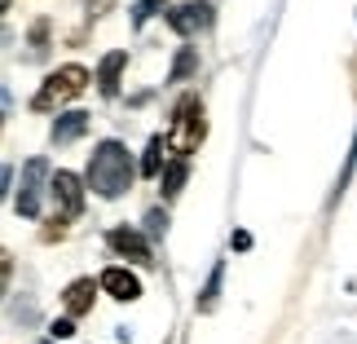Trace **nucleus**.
Returning a JSON list of instances; mask_svg holds the SVG:
<instances>
[{"mask_svg":"<svg viewBox=\"0 0 357 344\" xmlns=\"http://www.w3.org/2000/svg\"><path fill=\"white\" fill-rule=\"evenodd\" d=\"M163 150H168V137L155 133L150 137V146H146V159H142V177H163Z\"/></svg>","mask_w":357,"mask_h":344,"instance_id":"4468645a","label":"nucleus"},{"mask_svg":"<svg viewBox=\"0 0 357 344\" xmlns=\"http://www.w3.org/2000/svg\"><path fill=\"white\" fill-rule=\"evenodd\" d=\"M106 243H111V252L123 256V260L155 265V247H150L146 230H137V225H111V230H106Z\"/></svg>","mask_w":357,"mask_h":344,"instance_id":"423d86ee","label":"nucleus"},{"mask_svg":"<svg viewBox=\"0 0 357 344\" xmlns=\"http://www.w3.org/2000/svg\"><path fill=\"white\" fill-rule=\"evenodd\" d=\"M71 336H75V322L71 318H58V322L49 327V340H71Z\"/></svg>","mask_w":357,"mask_h":344,"instance_id":"f3484780","label":"nucleus"},{"mask_svg":"<svg viewBox=\"0 0 357 344\" xmlns=\"http://www.w3.org/2000/svg\"><path fill=\"white\" fill-rule=\"evenodd\" d=\"M89 71L79 62H66V66H58V71H49L45 75V84L36 89V98H31V111H58V106H66V102H75L79 93L89 89Z\"/></svg>","mask_w":357,"mask_h":344,"instance_id":"7ed1b4c3","label":"nucleus"},{"mask_svg":"<svg viewBox=\"0 0 357 344\" xmlns=\"http://www.w3.org/2000/svg\"><path fill=\"white\" fill-rule=\"evenodd\" d=\"M353 172H357V142H353V155H349V168H344V177L335 181V195H344V181H349Z\"/></svg>","mask_w":357,"mask_h":344,"instance_id":"a211bd4d","label":"nucleus"},{"mask_svg":"<svg viewBox=\"0 0 357 344\" xmlns=\"http://www.w3.org/2000/svg\"><path fill=\"white\" fill-rule=\"evenodd\" d=\"M128 66V49H115V53H106L102 66H98V89H102V98H115L119 93V71Z\"/></svg>","mask_w":357,"mask_h":344,"instance_id":"9b49d317","label":"nucleus"},{"mask_svg":"<svg viewBox=\"0 0 357 344\" xmlns=\"http://www.w3.org/2000/svg\"><path fill=\"white\" fill-rule=\"evenodd\" d=\"M212 5H208V0H185V5H172V9H163V22H168L172 27V31L176 36H199V31H208V27H212Z\"/></svg>","mask_w":357,"mask_h":344,"instance_id":"0eeeda50","label":"nucleus"},{"mask_svg":"<svg viewBox=\"0 0 357 344\" xmlns=\"http://www.w3.org/2000/svg\"><path fill=\"white\" fill-rule=\"evenodd\" d=\"M185 177H190V159H172L168 168H163V177H159V190H163V199H176V195H181Z\"/></svg>","mask_w":357,"mask_h":344,"instance_id":"ddd939ff","label":"nucleus"},{"mask_svg":"<svg viewBox=\"0 0 357 344\" xmlns=\"http://www.w3.org/2000/svg\"><path fill=\"white\" fill-rule=\"evenodd\" d=\"M221 283H225V260H216L212 274H208V283H203V292L195 296V313H212L216 309V300H221Z\"/></svg>","mask_w":357,"mask_h":344,"instance_id":"f8f14e48","label":"nucleus"},{"mask_svg":"<svg viewBox=\"0 0 357 344\" xmlns=\"http://www.w3.org/2000/svg\"><path fill=\"white\" fill-rule=\"evenodd\" d=\"M89 5H93V13H106V9L115 5V0H89Z\"/></svg>","mask_w":357,"mask_h":344,"instance_id":"aec40b11","label":"nucleus"},{"mask_svg":"<svg viewBox=\"0 0 357 344\" xmlns=\"http://www.w3.org/2000/svg\"><path fill=\"white\" fill-rule=\"evenodd\" d=\"M45 177H53L45 155L26 159V168H22V190H18V216H26V221H36V216H40V195H45Z\"/></svg>","mask_w":357,"mask_h":344,"instance_id":"39448f33","label":"nucleus"},{"mask_svg":"<svg viewBox=\"0 0 357 344\" xmlns=\"http://www.w3.org/2000/svg\"><path fill=\"white\" fill-rule=\"evenodd\" d=\"M102 292H111L115 300H123V305H132V300H142V278H137L132 269H123V265H111V269H102Z\"/></svg>","mask_w":357,"mask_h":344,"instance_id":"1a4fd4ad","label":"nucleus"},{"mask_svg":"<svg viewBox=\"0 0 357 344\" xmlns=\"http://www.w3.org/2000/svg\"><path fill=\"white\" fill-rule=\"evenodd\" d=\"M84 186L89 181H79V177L66 172V168H58L49 177V199H53V208H58V221H75V216L84 212Z\"/></svg>","mask_w":357,"mask_h":344,"instance_id":"20e7f679","label":"nucleus"},{"mask_svg":"<svg viewBox=\"0 0 357 344\" xmlns=\"http://www.w3.org/2000/svg\"><path fill=\"white\" fill-rule=\"evenodd\" d=\"M229 247H238V252H247V247H252V234H247V230H234V234H229Z\"/></svg>","mask_w":357,"mask_h":344,"instance_id":"6ab92c4d","label":"nucleus"},{"mask_svg":"<svg viewBox=\"0 0 357 344\" xmlns=\"http://www.w3.org/2000/svg\"><path fill=\"white\" fill-rule=\"evenodd\" d=\"M168 234V212L163 208H150L146 212V239H163Z\"/></svg>","mask_w":357,"mask_h":344,"instance_id":"dca6fc26","label":"nucleus"},{"mask_svg":"<svg viewBox=\"0 0 357 344\" xmlns=\"http://www.w3.org/2000/svg\"><path fill=\"white\" fill-rule=\"evenodd\" d=\"M84 133H89V115L84 111H58V119H53V128H49V142L53 146H71Z\"/></svg>","mask_w":357,"mask_h":344,"instance_id":"9d476101","label":"nucleus"},{"mask_svg":"<svg viewBox=\"0 0 357 344\" xmlns=\"http://www.w3.org/2000/svg\"><path fill=\"white\" fill-rule=\"evenodd\" d=\"M137 172H142V168L132 163L128 146H123V142H115V137H106V142H98V146H93L84 181H89V190H93L98 199H123V195H128V186H132V177H137Z\"/></svg>","mask_w":357,"mask_h":344,"instance_id":"f257e3e1","label":"nucleus"},{"mask_svg":"<svg viewBox=\"0 0 357 344\" xmlns=\"http://www.w3.org/2000/svg\"><path fill=\"white\" fill-rule=\"evenodd\" d=\"M203 137H208V124H203V102H199V93H185V98L176 102L172 128H168V150H172V159H190V155L203 146Z\"/></svg>","mask_w":357,"mask_h":344,"instance_id":"f03ea898","label":"nucleus"},{"mask_svg":"<svg viewBox=\"0 0 357 344\" xmlns=\"http://www.w3.org/2000/svg\"><path fill=\"white\" fill-rule=\"evenodd\" d=\"M195 71H199V49H181L176 62H172V71H168V84H181V80H190Z\"/></svg>","mask_w":357,"mask_h":344,"instance_id":"2eb2a0df","label":"nucleus"},{"mask_svg":"<svg viewBox=\"0 0 357 344\" xmlns=\"http://www.w3.org/2000/svg\"><path fill=\"white\" fill-rule=\"evenodd\" d=\"M102 283L98 278H71L62 287V309L66 318H84V313H93V300H98Z\"/></svg>","mask_w":357,"mask_h":344,"instance_id":"6e6552de","label":"nucleus"},{"mask_svg":"<svg viewBox=\"0 0 357 344\" xmlns=\"http://www.w3.org/2000/svg\"><path fill=\"white\" fill-rule=\"evenodd\" d=\"M0 5H5V9H9V5H13V0H0Z\"/></svg>","mask_w":357,"mask_h":344,"instance_id":"412c9836","label":"nucleus"}]
</instances>
